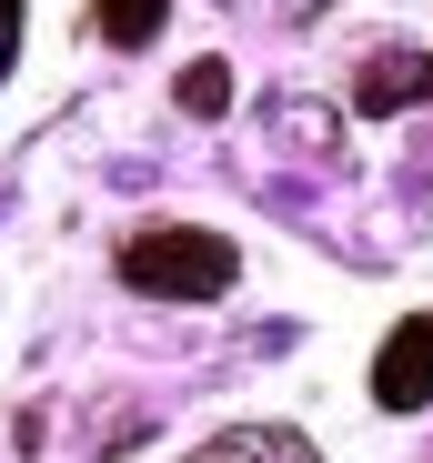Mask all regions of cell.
I'll return each mask as SVG.
<instances>
[{
	"label": "cell",
	"mask_w": 433,
	"mask_h": 463,
	"mask_svg": "<svg viewBox=\"0 0 433 463\" xmlns=\"http://www.w3.org/2000/svg\"><path fill=\"white\" fill-rule=\"evenodd\" d=\"M21 61V0H0V71Z\"/></svg>",
	"instance_id": "6"
},
{
	"label": "cell",
	"mask_w": 433,
	"mask_h": 463,
	"mask_svg": "<svg viewBox=\"0 0 433 463\" xmlns=\"http://www.w3.org/2000/svg\"><path fill=\"white\" fill-rule=\"evenodd\" d=\"M232 272H242V252L222 232H192V222H162V232H131L121 242V282L162 292V302H222Z\"/></svg>",
	"instance_id": "1"
},
{
	"label": "cell",
	"mask_w": 433,
	"mask_h": 463,
	"mask_svg": "<svg viewBox=\"0 0 433 463\" xmlns=\"http://www.w3.org/2000/svg\"><path fill=\"white\" fill-rule=\"evenodd\" d=\"M373 403H383V413H423V403H433V313H413V323L373 353Z\"/></svg>",
	"instance_id": "2"
},
{
	"label": "cell",
	"mask_w": 433,
	"mask_h": 463,
	"mask_svg": "<svg viewBox=\"0 0 433 463\" xmlns=\"http://www.w3.org/2000/svg\"><path fill=\"white\" fill-rule=\"evenodd\" d=\"M91 21H101V41H111V51H141V41L172 21V0H91Z\"/></svg>",
	"instance_id": "4"
},
{
	"label": "cell",
	"mask_w": 433,
	"mask_h": 463,
	"mask_svg": "<svg viewBox=\"0 0 433 463\" xmlns=\"http://www.w3.org/2000/svg\"><path fill=\"white\" fill-rule=\"evenodd\" d=\"M182 111H202V121L232 111V71H222V61H192V71H182Z\"/></svg>",
	"instance_id": "5"
},
{
	"label": "cell",
	"mask_w": 433,
	"mask_h": 463,
	"mask_svg": "<svg viewBox=\"0 0 433 463\" xmlns=\"http://www.w3.org/2000/svg\"><path fill=\"white\" fill-rule=\"evenodd\" d=\"M413 101H433V51H383V61H363L353 111H413Z\"/></svg>",
	"instance_id": "3"
}]
</instances>
